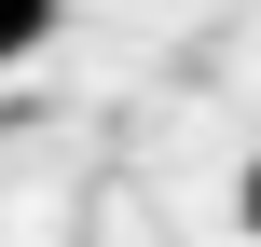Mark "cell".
<instances>
[{
  "mask_svg": "<svg viewBox=\"0 0 261 247\" xmlns=\"http://www.w3.org/2000/svg\"><path fill=\"white\" fill-rule=\"evenodd\" d=\"M234 220H248V234H261V151H248V179H234Z\"/></svg>",
  "mask_w": 261,
  "mask_h": 247,
  "instance_id": "2",
  "label": "cell"
},
{
  "mask_svg": "<svg viewBox=\"0 0 261 247\" xmlns=\"http://www.w3.org/2000/svg\"><path fill=\"white\" fill-rule=\"evenodd\" d=\"M41 41H55V0H0V69H28Z\"/></svg>",
  "mask_w": 261,
  "mask_h": 247,
  "instance_id": "1",
  "label": "cell"
}]
</instances>
